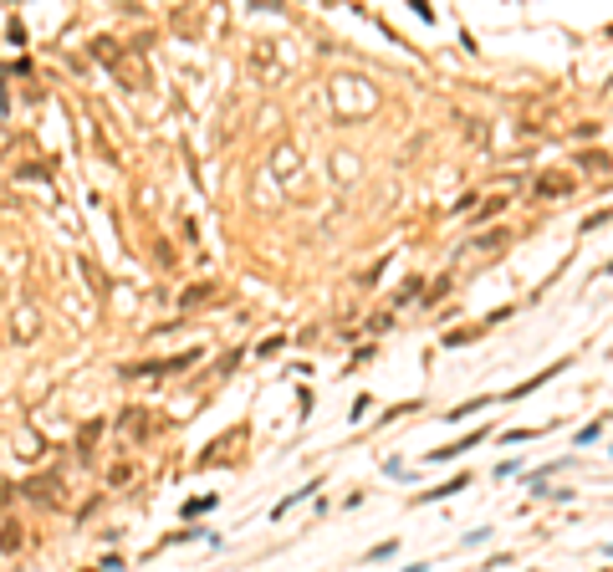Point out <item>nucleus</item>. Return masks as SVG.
<instances>
[{
	"mask_svg": "<svg viewBox=\"0 0 613 572\" xmlns=\"http://www.w3.org/2000/svg\"><path fill=\"white\" fill-rule=\"evenodd\" d=\"M598 434H603L598 424H583V429H578V445H598Z\"/></svg>",
	"mask_w": 613,
	"mask_h": 572,
	"instance_id": "5",
	"label": "nucleus"
},
{
	"mask_svg": "<svg viewBox=\"0 0 613 572\" xmlns=\"http://www.w3.org/2000/svg\"><path fill=\"white\" fill-rule=\"evenodd\" d=\"M465 480H470V475H455V480H445V486H434V491H429V496H419V501H445V496H455L460 486H465Z\"/></svg>",
	"mask_w": 613,
	"mask_h": 572,
	"instance_id": "2",
	"label": "nucleus"
},
{
	"mask_svg": "<svg viewBox=\"0 0 613 572\" xmlns=\"http://www.w3.org/2000/svg\"><path fill=\"white\" fill-rule=\"evenodd\" d=\"M20 537H26V532H20V521H11L6 532H0V552H16V547H20Z\"/></svg>",
	"mask_w": 613,
	"mask_h": 572,
	"instance_id": "3",
	"label": "nucleus"
},
{
	"mask_svg": "<svg viewBox=\"0 0 613 572\" xmlns=\"http://www.w3.org/2000/svg\"><path fill=\"white\" fill-rule=\"evenodd\" d=\"M215 501H220V496H194V501L184 506V516H205V511H215Z\"/></svg>",
	"mask_w": 613,
	"mask_h": 572,
	"instance_id": "4",
	"label": "nucleus"
},
{
	"mask_svg": "<svg viewBox=\"0 0 613 572\" xmlns=\"http://www.w3.org/2000/svg\"><path fill=\"white\" fill-rule=\"evenodd\" d=\"M393 552H399V542H393V537H388V542H379V547H374V552H368V557H374V562H379V557H393Z\"/></svg>",
	"mask_w": 613,
	"mask_h": 572,
	"instance_id": "6",
	"label": "nucleus"
},
{
	"mask_svg": "<svg viewBox=\"0 0 613 572\" xmlns=\"http://www.w3.org/2000/svg\"><path fill=\"white\" fill-rule=\"evenodd\" d=\"M480 439H486V429H470L465 439H460V445H445V450H434L429 460H440V465H445V460H455V455H465L470 445H480Z\"/></svg>",
	"mask_w": 613,
	"mask_h": 572,
	"instance_id": "1",
	"label": "nucleus"
}]
</instances>
